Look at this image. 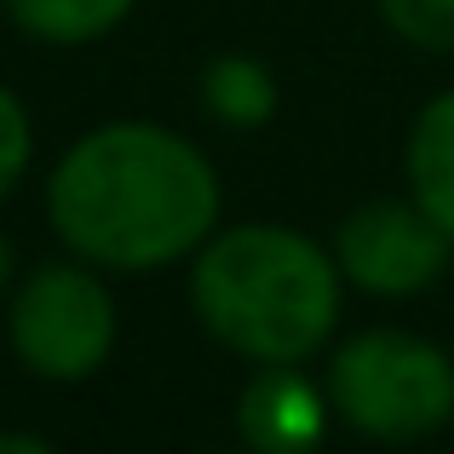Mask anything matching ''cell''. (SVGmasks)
Masks as SVG:
<instances>
[{"label":"cell","instance_id":"5b68a950","mask_svg":"<svg viewBox=\"0 0 454 454\" xmlns=\"http://www.w3.org/2000/svg\"><path fill=\"white\" fill-rule=\"evenodd\" d=\"M449 231L426 219L420 201H368L340 224V277L356 282L363 294H420L449 270Z\"/></svg>","mask_w":454,"mask_h":454},{"label":"cell","instance_id":"4fadbf2b","mask_svg":"<svg viewBox=\"0 0 454 454\" xmlns=\"http://www.w3.org/2000/svg\"><path fill=\"white\" fill-rule=\"evenodd\" d=\"M12 270H18V259H12V242H6V236H0V294H6Z\"/></svg>","mask_w":454,"mask_h":454},{"label":"cell","instance_id":"9c48e42d","mask_svg":"<svg viewBox=\"0 0 454 454\" xmlns=\"http://www.w3.org/2000/svg\"><path fill=\"white\" fill-rule=\"evenodd\" d=\"M6 12L35 41L87 46V41H98V35H110L115 23L133 12V0H6Z\"/></svg>","mask_w":454,"mask_h":454},{"label":"cell","instance_id":"3957f363","mask_svg":"<svg viewBox=\"0 0 454 454\" xmlns=\"http://www.w3.org/2000/svg\"><path fill=\"white\" fill-rule=\"evenodd\" d=\"M328 403L345 426L380 443H414L449 426L454 363L443 345L403 328H374L340 345L328 363Z\"/></svg>","mask_w":454,"mask_h":454},{"label":"cell","instance_id":"7c38bea8","mask_svg":"<svg viewBox=\"0 0 454 454\" xmlns=\"http://www.w3.org/2000/svg\"><path fill=\"white\" fill-rule=\"evenodd\" d=\"M0 454H58V449L35 432H0Z\"/></svg>","mask_w":454,"mask_h":454},{"label":"cell","instance_id":"8992f818","mask_svg":"<svg viewBox=\"0 0 454 454\" xmlns=\"http://www.w3.org/2000/svg\"><path fill=\"white\" fill-rule=\"evenodd\" d=\"M236 426L254 454H310L328 432V403L300 363H265V374L236 403Z\"/></svg>","mask_w":454,"mask_h":454},{"label":"cell","instance_id":"277c9868","mask_svg":"<svg viewBox=\"0 0 454 454\" xmlns=\"http://www.w3.org/2000/svg\"><path fill=\"white\" fill-rule=\"evenodd\" d=\"M12 351L41 380H87L115 345V305L92 270L41 265L18 282L6 305Z\"/></svg>","mask_w":454,"mask_h":454},{"label":"cell","instance_id":"7a4b0ae2","mask_svg":"<svg viewBox=\"0 0 454 454\" xmlns=\"http://www.w3.org/2000/svg\"><path fill=\"white\" fill-rule=\"evenodd\" d=\"M190 305L236 356L305 363L340 322V259L282 224H231L201 242Z\"/></svg>","mask_w":454,"mask_h":454},{"label":"cell","instance_id":"ba28073f","mask_svg":"<svg viewBox=\"0 0 454 454\" xmlns=\"http://www.w3.org/2000/svg\"><path fill=\"white\" fill-rule=\"evenodd\" d=\"M201 98H207V110L219 115L224 127H242V133H254V127H265L270 115H277V75H270L259 58H242V52H224L207 64V75H201Z\"/></svg>","mask_w":454,"mask_h":454},{"label":"cell","instance_id":"52a82bcc","mask_svg":"<svg viewBox=\"0 0 454 454\" xmlns=\"http://www.w3.org/2000/svg\"><path fill=\"white\" fill-rule=\"evenodd\" d=\"M409 190L426 219H437L454 242V87L437 92L409 127Z\"/></svg>","mask_w":454,"mask_h":454},{"label":"cell","instance_id":"30bf717a","mask_svg":"<svg viewBox=\"0 0 454 454\" xmlns=\"http://www.w3.org/2000/svg\"><path fill=\"white\" fill-rule=\"evenodd\" d=\"M380 12L409 46L454 52V0H380Z\"/></svg>","mask_w":454,"mask_h":454},{"label":"cell","instance_id":"8fae6325","mask_svg":"<svg viewBox=\"0 0 454 454\" xmlns=\"http://www.w3.org/2000/svg\"><path fill=\"white\" fill-rule=\"evenodd\" d=\"M35 155V133H29V115H23V104L12 98L6 87H0V196H6L12 184L23 178V167H29Z\"/></svg>","mask_w":454,"mask_h":454},{"label":"cell","instance_id":"6da1fadb","mask_svg":"<svg viewBox=\"0 0 454 454\" xmlns=\"http://www.w3.org/2000/svg\"><path fill=\"white\" fill-rule=\"evenodd\" d=\"M46 213L87 265L161 270L213 236L219 178L173 127L110 121L64 150L46 184Z\"/></svg>","mask_w":454,"mask_h":454}]
</instances>
